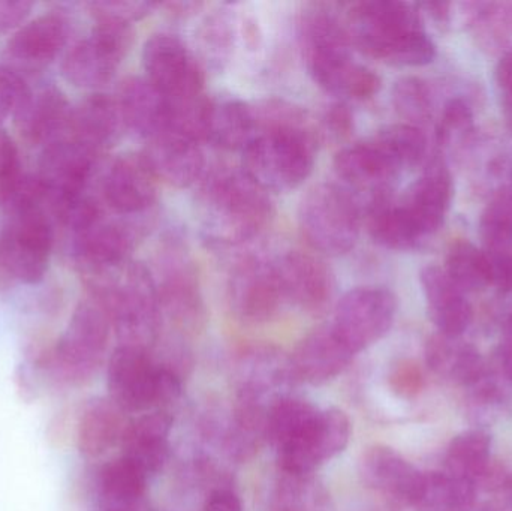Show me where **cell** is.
Returning a JSON list of instances; mask_svg holds the SVG:
<instances>
[{
  "label": "cell",
  "mask_w": 512,
  "mask_h": 511,
  "mask_svg": "<svg viewBox=\"0 0 512 511\" xmlns=\"http://www.w3.org/2000/svg\"><path fill=\"white\" fill-rule=\"evenodd\" d=\"M495 81L502 98L505 116L512 123V48L499 59L495 69Z\"/></svg>",
  "instance_id": "f5cc1de1"
},
{
  "label": "cell",
  "mask_w": 512,
  "mask_h": 511,
  "mask_svg": "<svg viewBox=\"0 0 512 511\" xmlns=\"http://www.w3.org/2000/svg\"><path fill=\"white\" fill-rule=\"evenodd\" d=\"M361 474L370 488L408 506L414 501L423 477L402 455L385 446L367 449L361 458Z\"/></svg>",
  "instance_id": "4316f807"
},
{
  "label": "cell",
  "mask_w": 512,
  "mask_h": 511,
  "mask_svg": "<svg viewBox=\"0 0 512 511\" xmlns=\"http://www.w3.org/2000/svg\"><path fill=\"white\" fill-rule=\"evenodd\" d=\"M423 372L418 368L417 363L405 362L399 363L391 372L390 384L397 395L403 398H412L418 395L423 389Z\"/></svg>",
  "instance_id": "f907efd6"
},
{
  "label": "cell",
  "mask_w": 512,
  "mask_h": 511,
  "mask_svg": "<svg viewBox=\"0 0 512 511\" xmlns=\"http://www.w3.org/2000/svg\"><path fill=\"white\" fill-rule=\"evenodd\" d=\"M17 144L5 131H0V203L8 204L23 183Z\"/></svg>",
  "instance_id": "f6af8a7d"
},
{
  "label": "cell",
  "mask_w": 512,
  "mask_h": 511,
  "mask_svg": "<svg viewBox=\"0 0 512 511\" xmlns=\"http://www.w3.org/2000/svg\"><path fill=\"white\" fill-rule=\"evenodd\" d=\"M472 125V113L463 99L456 98L447 102L439 123L438 137L445 143L454 131H465Z\"/></svg>",
  "instance_id": "681fc988"
},
{
  "label": "cell",
  "mask_w": 512,
  "mask_h": 511,
  "mask_svg": "<svg viewBox=\"0 0 512 511\" xmlns=\"http://www.w3.org/2000/svg\"><path fill=\"white\" fill-rule=\"evenodd\" d=\"M316 135L306 117L258 129L243 150V170L267 192H289L312 174Z\"/></svg>",
  "instance_id": "5b68a950"
},
{
  "label": "cell",
  "mask_w": 512,
  "mask_h": 511,
  "mask_svg": "<svg viewBox=\"0 0 512 511\" xmlns=\"http://www.w3.org/2000/svg\"><path fill=\"white\" fill-rule=\"evenodd\" d=\"M147 476L131 459L111 462L102 470L99 486L108 511H134L143 500Z\"/></svg>",
  "instance_id": "8d00e7d4"
},
{
  "label": "cell",
  "mask_w": 512,
  "mask_h": 511,
  "mask_svg": "<svg viewBox=\"0 0 512 511\" xmlns=\"http://www.w3.org/2000/svg\"><path fill=\"white\" fill-rule=\"evenodd\" d=\"M197 209L203 236L215 246L249 242L273 216L268 192L243 168L219 167L204 174Z\"/></svg>",
  "instance_id": "7a4b0ae2"
},
{
  "label": "cell",
  "mask_w": 512,
  "mask_h": 511,
  "mask_svg": "<svg viewBox=\"0 0 512 511\" xmlns=\"http://www.w3.org/2000/svg\"><path fill=\"white\" fill-rule=\"evenodd\" d=\"M274 264L286 299L312 314H318L330 305L336 281L330 267L319 255L289 251Z\"/></svg>",
  "instance_id": "2e32d148"
},
{
  "label": "cell",
  "mask_w": 512,
  "mask_h": 511,
  "mask_svg": "<svg viewBox=\"0 0 512 511\" xmlns=\"http://www.w3.org/2000/svg\"><path fill=\"white\" fill-rule=\"evenodd\" d=\"M484 486L495 494V501L490 504L492 511H512V473H490Z\"/></svg>",
  "instance_id": "db71d44e"
},
{
  "label": "cell",
  "mask_w": 512,
  "mask_h": 511,
  "mask_svg": "<svg viewBox=\"0 0 512 511\" xmlns=\"http://www.w3.org/2000/svg\"><path fill=\"white\" fill-rule=\"evenodd\" d=\"M173 419L164 411L141 416L126 428L123 435L125 458L131 459L147 476L159 473L170 458Z\"/></svg>",
  "instance_id": "f546056e"
},
{
  "label": "cell",
  "mask_w": 512,
  "mask_h": 511,
  "mask_svg": "<svg viewBox=\"0 0 512 511\" xmlns=\"http://www.w3.org/2000/svg\"><path fill=\"white\" fill-rule=\"evenodd\" d=\"M105 201L114 212L141 215L156 201V176L144 155L128 153L108 168L102 183Z\"/></svg>",
  "instance_id": "d6986e66"
},
{
  "label": "cell",
  "mask_w": 512,
  "mask_h": 511,
  "mask_svg": "<svg viewBox=\"0 0 512 511\" xmlns=\"http://www.w3.org/2000/svg\"><path fill=\"white\" fill-rule=\"evenodd\" d=\"M360 216L354 195L333 183L310 188L298 207V224L304 239L328 257H340L355 248Z\"/></svg>",
  "instance_id": "8992f818"
},
{
  "label": "cell",
  "mask_w": 512,
  "mask_h": 511,
  "mask_svg": "<svg viewBox=\"0 0 512 511\" xmlns=\"http://www.w3.org/2000/svg\"><path fill=\"white\" fill-rule=\"evenodd\" d=\"M351 440V422L343 411H321L313 431L295 449L279 455L286 476L306 479L319 465L342 453Z\"/></svg>",
  "instance_id": "e0dca14e"
},
{
  "label": "cell",
  "mask_w": 512,
  "mask_h": 511,
  "mask_svg": "<svg viewBox=\"0 0 512 511\" xmlns=\"http://www.w3.org/2000/svg\"><path fill=\"white\" fill-rule=\"evenodd\" d=\"M480 228L512 233V188H504L492 198L481 216Z\"/></svg>",
  "instance_id": "c3c4849f"
},
{
  "label": "cell",
  "mask_w": 512,
  "mask_h": 511,
  "mask_svg": "<svg viewBox=\"0 0 512 511\" xmlns=\"http://www.w3.org/2000/svg\"><path fill=\"white\" fill-rule=\"evenodd\" d=\"M204 511H243L242 501L231 491H216L210 495Z\"/></svg>",
  "instance_id": "9f6ffc18"
},
{
  "label": "cell",
  "mask_w": 512,
  "mask_h": 511,
  "mask_svg": "<svg viewBox=\"0 0 512 511\" xmlns=\"http://www.w3.org/2000/svg\"><path fill=\"white\" fill-rule=\"evenodd\" d=\"M256 135L254 110L240 99L212 101L207 141L225 150H245Z\"/></svg>",
  "instance_id": "836d02e7"
},
{
  "label": "cell",
  "mask_w": 512,
  "mask_h": 511,
  "mask_svg": "<svg viewBox=\"0 0 512 511\" xmlns=\"http://www.w3.org/2000/svg\"><path fill=\"white\" fill-rule=\"evenodd\" d=\"M96 152L71 140H57L45 147L39 161L38 180L45 197L56 204L81 197L95 168Z\"/></svg>",
  "instance_id": "9a60e30c"
},
{
  "label": "cell",
  "mask_w": 512,
  "mask_h": 511,
  "mask_svg": "<svg viewBox=\"0 0 512 511\" xmlns=\"http://www.w3.org/2000/svg\"><path fill=\"white\" fill-rule=\"evenodd\" d=\"M113 401L96 399L84 411L78 425V449L86 458H99L107 453L117 441L123 440L125 420Z\"/></svg>",
  "instance_id": "d6a6232c"
},
{
  "label": "cell",
  "mask_w": 512,
  "mask_h": 511,
  "mask_svg": "<svg viewBox=\"0 0 512 511\" xmlns=\"http://www.w3.org/2000/svg\"><path fill=\"white\" fill-rule=\"evenodd\" d=\"M156 8L152 2H135V0H104L89 3L90 12L96 20L119 21L132 24L147 17Z\"/></svg>",
  "instance_id": "bcb514c9"
},
{
  "label": "cell",
  "mask_w": 512,
  "mask_h": 511,
  "mask_svg": "<svg viewBox=\"0 0 512 511\" xmlns=\"http://www.w3.org/2000/svg\"><path fill=\"white\" fill-rule=\"evenodd\" d=\"M445 473L460 482L484 485L492 473V440L484 431H468L457 435L445 453Z\"/></svg>",
  "instance_id": "1f68e13d"
},
{
  "label": "cell",
  "mask_w": 512,
  "mask_h": 511,
  "mask_svg": "<svg viewBox=\"0 0 512 511\" xmlns=\"http://www.w3.org/2000/svg\"><path fill=\"white\" fill-rule=\"evenodd\" d=\"M354 356L330 324L313 330L297 345L291 366L298 378L319 386L342 374Z\"/></svg>",
  "instance_id": "7402d4cb"
},
{
  "label": "cell",
  "mask_w": 512,
  "mask_h": 511,
  "mask_svg": "<svg viewBox=\"0 0 512 511\" xmlns=\"http://www.w3.org/2000/svg\"><path fill=\"white\" fill-rule=\"evenodd\" d=\"M445 272L463 293L486 290L493 285L492 270L483 249L466 240L451 246Z\"/></svg>",
  "instance_id": "f35d334b"
},
{
  "label": "cell",
  "mask_w": 512,
  "mask_h": 511,
  "mask_svg": "<svg viewBox=\"0 0 512 511\" xmlns=\"http://www.w3.org/2000/svg\"><path fill=\"white\" fill-rule=\"evenodd\" d=\"M110 329V317L96 300L81 302L53 353L56 377L72 386L89 381L104 360Z\"/></svg>",
  "instance_id": "52a82bcc"
},
{
  "label": "cell",
  "mask_w": 512,
  "mask_h": 511,
  "mask_svg": "<svg viewBox=\"0 0 512 511\" xmlns=\"http://www.w3.org/2000/svg\"><path fill=\"white\" fill-rule=\"evenodd\" d=\"M369 233L378 245L393 251H409L417 248L423 240L411 219L399 203H393L390 197L382 198L370 204Z\"/></svg>",
  "instance_id": "d590c367"
},
{
  "label": "cell",
  "mask_w": 512,
  "mask_h": 511,
  "mask_svg": "<svg viewBox=\"0 0 512 511\" xmlns=\"http://www.w3.org/2000/svg\"><path fill=\"white\" fill-rule=\"evenodd\" d=\"M477 489L447 473H423L411 507L417 511H471Z\"/></svg>",
  "instance_id": "74e56055"
},
{
  "label": "cell",
  "mask_w": 512,
  "mask_h": 511,
  "mask_svg": "<svg viewBox=\"0 0 512 511\" xmlns=\"http://www.w3.org/2000/svg\"><path fill=\"white\" fill-rule=\"evenodd\" d=\"M373 140L387 153L388 158L400 171L420 164L426 155V135L418 126L408 123L385 126Z\"/></svg>",
  "instance_id": "60d3db41"
},
{
  "label": "cell",
  "mask_w": 512,
  "mask_h": 511,
  "mask_svg": "<svg viewBox=\"0 0 512 511\" xmlns=\"http://www.w3.org/2000/svg\"><path fill=\"white\" fill-rule=\"evenodd\" d=\"M116 99L129 131L147 141L167 131L170 102L146 77H131L123 81Z\"/></svg>",
  "instance_id": "484cf974"
},
{
  "label": "cell",
  "mask_w": 512,
  "mask_h": 511,
  "mask_svg": "<svg viewBox=\"0 0 512 511\" xmlns=\"http://www.w3.org/2000/svg\"><path fill=\"white\" fill-rule=\"evenodd\" d=\"M501 366L505 377L512 383V315L505 329L504 342L501 345Z\"/></svg>",
  "instance_id": "6f0895ef"
},
{
  "label": "cell",
  "mask_w": 512,
  "mask_h": 511,
  "mask_svg": "<svg viewBox=\"0 0 512 511\" xmlns=\"http://www.w3.org/2000/svg\"><path fill=\"white\" fill-rule=\"evenodd\" d=\"M298 38L307 71L331 95L367 101L381 90V77L355 62L346 24L327 5H312L298 21Z\"/></svg>",
  "instance_id": "6da1fadb"
},
{
  "label": "cell",
  "mask_w": 512,
  "mask_h": 511,
  "mask_svg": "<svg viewBox=\"0 0 512 511\" xmlns=\"http://www.w3.org/2000/svg\"><path fill=\"white\" fill-rule=\"evenodd\" d=\"M72 107L56 87L32 89L15 111V126L21 137L33 146L54 143L57 135L71 125Z\"/></svg>",
  "instance_id": "603a6c76"
},
{
  "label": "cell",
  "mask_w": 512,
  "mask_h": 511,
  "mask_svg": "<svg viewBox=\"0 0 512 511\" xmlns=\"http://www.w3.org/2000/svg\"><path fill=\"white\" fill-rule=\"evenodd\" d=\"M72 138L93 152L114 146L122 137L126 126L116 98L95 93L72 108Z\"/></svg>",
  "instance_id": "83f0119b"
},
{
  "label": "cell",
  "mask_w": 512,
  "mask_h": 511,
  "mask_svg": "<svg viewBox=\"0 0 512 511\" xmlns=\"http://www.w3.org/2000/svg\"><path fill=\"white\" fill-rule=\"evenodd\" d=\"M393 105L408 125H423L432 116L429 86L417 77L400 78L393 87Z\"/></svg>",
  "instance_id": "b9f144b4"
},
{
  "label": "cell",
  "mask_w": 512,
  "mask_h": 511,
  "mask_svg": "<svg viewBox=\"0 0 512 511\" xmlns=\"http://www.w3.org/2000/svg\"><path fill=\"white\" fill-rule=\"evenodd\" d=\"M234 314L248 323H265L279 311L286 297L276 264L249 257L234 267L228 284Z\"/></svg>",
  "instance_id": "5bb4252c"
},
{
  "label": "cell",
  "mask_w": 512,
  "mask_h": 511,
  "mask_svg": "<svg viewBox=\"0 0 512 511\" xmlns=\"http://www.w3.org/2000/svg\"><path fill=\"white\" fill-rule=\"evenodd\" d=\"M453 197V183L447 168L439 162L417 180L400 201L421 237L436 233L444 224Z\"/></svg>",
  "instance_id": "d4e9b609"
},
{
  "label": "cell",
  "mask_w": 512,
  "mask_h": 511,
  "mask_svg": "<svg viewBox=\"0 0 512 511\" xmlns=\"http://www.w3.org/2000/svg\"><path fill=\"white\" fill-rule=\"evenodd\" d=\"M351 44L367 56L394 66L432 63L436 47L424 32L414 5L394 0L354 3L346 17Z\"/></svg>",
  "instance_id": "3957f363"
},
{
  "label": "cell",
  "mask_w": 512,
  "mask_h": 511,
  "mask_svg": "<svg viewBox=\"0 0 512 511\" xmlns=\"http://www.w3.org/2000/svg\"><path fill=\"white\" fill-rule=\"evenodd\" d=\"M319 410L301 399L282 398L268 411L267 438L277 455L297 447L315 428Z\"/></svg>",
  "instance_id": "e575fe53"
},
{
  "label": "cell",
  "mask_w": 512,
  "mask_h": 511,
  "mask_svg": "<svg viewBox=\"0 0 512 511\" xmlns=\"http://www.w3.org/2000/svg\"><path fill=\"white\" fill-rule=\"evenodd\" d=\"M228 9L207 15L197 30V45L201 60L213 69H222L233 54L236 41L234 17Z\"/></svg>",
  "instance_id": "ab89813d"
},
{
  "label": "cell",
  "mask_w": 512,
  "mask_h": 511,
  "mask_svg": "<svg viewBox=\"0 0 512 511\" xmlns=\"http://www.w3.org/2000/svg\"><path fill=\"white\" fill-rule=\"evenodd\" d=\"M143 65L147 80L168 99L203 93V63L177 36H150L143 48Z\"/></svg>",
  "instance_id": "7c38bea8"
},
{
  "label": "cell",
  "mask_w": 512,
  "mask_h": 511,
  "mask_svg": "<svg viewBox=\"0 0 512 511\" xmlns=\"http://www.w3.org/2000/svg\"><path fill=\"white\" fill-rule=\"evenodd\" d=\"M29 90L20 75L0 66V125L9 116H14Z\"/></svg>",
  "instance_id": "7dc6e473"
},
{
  "label": "cell",
  "mask_w": 512,
  "mask_h": 511,
  "mask_svg": "<svg viewBox=\"0 0 512 511\" xmlns=\"http://www.w3.org/2000/svg\"><path fill=\"white\" fill-rule=\"evenodd\" d=\"M11 213V224L0 231V267L24 284H38L50 264L53 225L41 204L20 207Z\"/></svg>",
  "instance_id": "ba28073f"
},
{
  "label": "cell",
  "mask_w": 512,
  "mask_h": 511,
  "mask_svg": "<svg viewBox=\"0 0 512 511\" xmlns=\"http://www.w3.org/2000/svg\"><path fill=\"white\" fill-rule=\"evenodd\" d=\"M153 279L162 317L183 332H200L206 326L207 309L197 272L182 246L173 243L161 252Z\"/></svg>",
  "instance_id": "30bf717a"
},
{
  "label": "cell",
  "mask_w": 512,
  "mask_h": 511,
  "mask_svg": "<svg viewBox=\"0 0 512 511\" xmlns=\"http://www.w3.org/2000/svg\"><path fill=\"white\" fill-rule=\"evenodd\" d=\"M477 33L487 47H501L512 38V3H481Z\"/></svg>",
  "instance_id": "ee69618b"
},
{
  "label": "cell",
  "mask_w": 512,
  "mask_h": 511,
  "mask_svg": "<svg viewBox=\"0 0 512 511\" xmlns=\"http://www.w3.org/2000/svg\"><path fill=\"white\" fill-rule=\"evenodd\" d=\"M334 170L345 183L346 191L369 194L372 203L388 197L391 185L400 173L375 140L340 150L334 158Z\"/></svg>",
  "instance_id": "ac0fdd59"
},
{
  "label": "cell",
  "mask_w": 512,
  "mask_h": 511,
  "mask_svg": "<svg viewBox=\"0 0 512 511\" xmlns=\"http://www.w3.org/2000/svg\"><path fill=\"white\" fill-rule=\"evenodd\" d=\"M71 35V23L59 12L41 15L24 24L9 39L8 53L29 65H44L56 59L66 47Z\"/></svg>",
  "instance_id": "f1b7e54d"
},
{
  "label": "cell",
  "mask_w": 512,
  "mask_h": 511,
  "mask_svg": "<svg viewBox=\"0 0 512 511\" xmlns=\"http://www.w3.org/2000/svg\"><path fill=\"white\" fill-rule=\"evenodd\" d=\"M325 128L334 137H345L354 126L351 111L343 104L331 105L324 117Z\"/></svg>",
  "instance_id": "11a10c76"
},
{
  "label": "cell",
  "mask_w": 512,
  "mask_h": 511,
  "mask_svg": "<svg viewBox=\"0 0 512 511\" xmlns=\"http://www.w3.org/2000/svg\"><path fill=\"white\" fill-rule=\"evenodd\" d=\"M483 252L492 270L493 285L502 293L512 291V233L480 228Z\"/></svg>",
  "instance_id": "7bdbcfd3"
},
{
  "label": "cell",
  "mask_w": 512,
  "mask_h": 511,
  "mask_svg": "<svg viewBox=\"0 0 512 511\" xmlns=\"http://www.w3.org/2000/svg\"><path fill=\"white\" fill-rule=\"evenodd\" d=\"M423 8L427 9L429 15H432L433 20L438 23L447 24L450 21V3L447 2H430L424 3Z\"/></svg>",
  "instance_id": "680465c9"
},
{
  "label": "cell",
  "mask_w": 512,
  "mask_h": 511,
  "mask_svg": "<svg viewBox=\"0 0 512 511\" xmlns=\"http://www.w3.org/2000/svg\"><path fill=\"white\" fill-rule=\"evenodd\" d=\"M111 401L123 411L140 413L159 407V365L149 350L120 345L108 362Z\"/></svg>",
  "instance_id": "4fadbf2b"
},
{
  "label": "cell",
  "mask_w": 512,
  "mask_h": 511,
  "mask_svg": "<svg viewBox=\"0 0 512 511\" xmlns=\"http://www.w3.org/2000/svg\"><path fill=\"white\" fill-rule=\"evenodd\" d=\"M132 42V24L96 20L92 33L75 44L63 59V77L80 89L105 86L113 80Z\"/></svg>",
  "instance_id": "9c48e42d"
},
{
  "label": "cell",
  "mask_w": 512,
  "mask_h": 511,
  "mask_svg": "<svg viewBox=\"0 0 512 511\" xmlns=\"http://www.w3.org/2000/svg\"><path fill=\"white\" fill-rule=\"evenodd\" d=\"M143 155L156 179L168 185L188 188L203 179L206 167L203 150L200 143L185 135L167 129L150 138Z\"/></svg>",
  "instance_id": "ffe728a7"
},
{
  "label": "cell",
  "mask_w": 512,
  "mask_h": 511,
  "mask_svg": "<svg viewBox=\"0 0 512 511\" xmlns=\"http://www.w3.org/2000/svg\"><path fill=\"white\" fill-rule=\"evenodd\" d=\"M396 312L397 300L391 291L355 288L337 303L331 326L349 350L358 354L390 332Z\"/></svg>",
  "instance_id": "8fae6325"
},
{
  "label": "cell",
  "mask_w": 512,
  "mask_h": 511,
  "mask_svg": "<svg viewBox=\"0 0 512 511\" xmlns=\"http://www.w3.org/2000/svg\"><path fill=\"white\" fill-rule=\"evenodd\" d=\"M420 282L426 297L427 312L439 333L450 338L462 336L474 318L465 293L454 284L445 269L438 266L424 267Z\"/></svg>",
  "instance_id": "cb8c5ba5"
},
{
  "label": "cell",
  "mask_w": 512,
  "mask_h": 511,
  "mask_svg": "<svg viewBox=\"0 0 512 511\" xmlns=\"http://www.w3.org/2000/svg\"><path fill=\"white\" fill-rule=\"evenodd\" d=\"M33 3L26 0H0V35L17 29L32 12Z\"/></svg>",
  "instance_id": "816d5d0a"
},
{
  "label": "cell",
  "mask_w": 512,
  "mask_h": 511,
  "mask_svg": "<svg viewBox=\"0 0 512 511\" xmlns=\"http://www.w3.org/2000/svg\"><path fill=\"white\" fill-rule=\"evenodd\" d=\"M89 278L93 297L107 312L123 345L149 350L158 338L162 320L150 269L129 260L123 266Z\"/></svg>",
  "instance_id": "277c9868"
},
{
  "label": "cell",
  "mask_w": 512,
  "mask_h": 511,
  "mask_svg": "<svg viewBox=\"0 0 512 511\" xmlns=\"http://www.w3.org/2000/svg\"><path fill=\"white\" fill-rule=\"evenodd\" d=\"M137 237L131 224L101 218L77 234L75 255L87 276L99 275L128 263Z\"/></svg>",
  "instance_id": "44dd1931"
},
{
  "label": "cell",
  "mask_w": 512,
  "mask_h": 511,
  "mask_svg": "<svg viewBox=\"0 0 512 511\" xmlns=\"http://www.w3.org/2000/svg\"><path fill=\"white\" fill-rule=\"evenodd\" d=\"M429 368L438 377L462 387L483 386L486 383V365L472 345L462 344L457 338L439 335L429 339L426 347Z\"/></svg>",
  "instance_id": "4dcf8cb0"
}]
</instances>
